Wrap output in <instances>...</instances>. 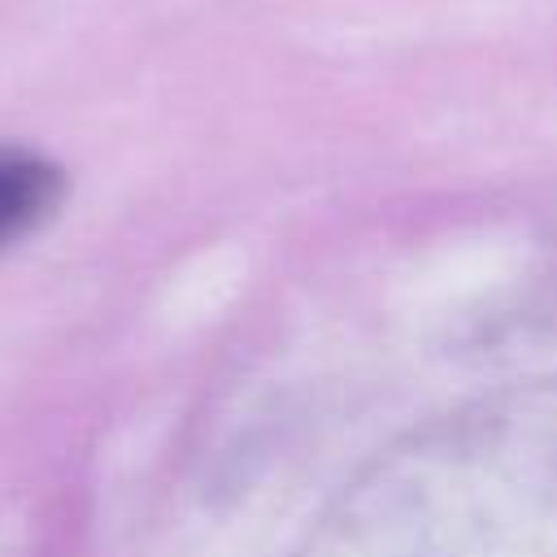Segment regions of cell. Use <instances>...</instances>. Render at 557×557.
<instances>
[{
  "label": "cell",
  "mask_w": 557,
  "mask_h": 557,
  "mask_svg": "<svg viewBox=\"0 0 557 557\" xmlns=\"http://www.w3.org/2000/svg\"><path fill=\"white\" fill-rule=\"evenodd\" d=\"M61 170L35 152H0V248L30 235L61 200Z\"/></svg>",
  "instance_id": "6da1fadb"
}]
</instances>
